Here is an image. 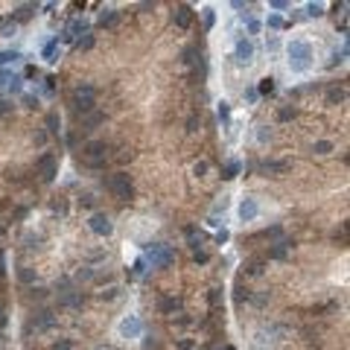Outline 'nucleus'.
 I'll use <instances>...</instances> for the list:
<instances>
[{
	"label": "nucleus",
	"instance_id": "1",
	"mask_svg": "<svg viewBox=\"0 0 350 350\" xmlns=\"http://www.w3.org/2000/svg\"><path fill=\"white\" fill-rule=\"evenodd\" d=\"M105 161H108V143H102V140H91V143H85L82 146V164L91 169H102L105 167Z\"/></svg>",
	"mask_w": 350,
	"mask_h": 350
},
{
	"label": "nucleus",
	"instance_id": "2",
	"mask_svg": "<svg viewBox=\"0 0 350 350\" xmlns=\"http://www.w3.org/2000/svg\"><path fill=\"white\" fill-rule=\"evenodd\" d=\"M70 105H73V111L76 114H88V111H94V105H97V88L94 85H79L76 91H73V97H70Z\"/></svg>",
	"mask_w": 350,
	"mask_h": 350
},
{
	"label": "nucleus",
	"instance_id": "3",
	"mask_svg": "<svg viewBox=\"0 0 350 350\" xmlns=\"http://www.w3.org/2000/svg\"><path fill=\"white\" fill-rule=\"evenodd\" d=\"M108 190L114 193L120 201H129L134 199V184H132V175H126V172H117L108 178Z\"/></svg>",
	"mask_w": 350,
	"mask_h": 350
},
{
	"label": "nucleus",
	"instance_id": "4",
	"mask_svg": "<svg viewBox=\"0 0 350 350\" xmlns=\"http://www.w3.org/2000/svg\"><path fill=\"white\" fill-rule=\"evenodd\" d=\"M309 59H312L309 44L295 41V44L289 47V67H292V70H306V67H309Z\"/></svg>",
	"mask_w": 350,
	"mask_h": 350
},
{
	"label": "nucleus",
	"instance_id": "5",
	"mask_svg": "<svg viewBox=\"0 0 350 350\" xmlns=\"http://www.w3.org/2000/svg\"><path fill=\"white\" fill-rule=\"evenodd\" d=\"M233 59H236L239 67H248L251 62H254V44L245 41V38H239V41H236V50H233Z\"/></svg>",
	"mask_w": 350,
	"mask_h": 350
},
{
	"label": "nucleus",
	"instance_id": "6",
	"mask_svg": "<svg viewBox=\"0 0 350 350\" xmlns=\"http://www.w3.org/2000/svg\"><path fill=\"white\" fill-rule=\"evenodd\" d=\"M88 225H91V231L97 233V236H108V233L114 231V225H111V219H108V213H94Z\"/></svg>",
	"mask_w": 350,
	"mask_h": 350
},
{
	"label": "nucleus",
	"instance_id": "7",
	"mask_svg": "<svg viewBox=\"0 0 350 350\" xmlns=\"http://www.w3.org/2000/svg\"><path fill=\"white\" fill-rule=\"evenodd\" d=\"M172 21H175V27H178V30H190V24H193V6L178 3V6H175V12H172Z\"/></svg>",
	"mask_w": 350,
	"mask_h": 350
},
{
	"label": "nucleus",
	"instance_id": "8",
	"mask_svg": "<svg viewBox=\"0 0 350 350\" xmlns=\"http://www.w3.org/2000/svg\"><path fill=\"white\" fill-rule=\"evenodd\" d=\"M38 175H41V181H47V184L56 178V158H53V155H44V158L38 161Z\"/></svg>",
	"mask_w": 350,
	"mask_h": 350
},
{
	"label": "nucleus",
	"instance_id": "9",
	"mask_svg": "<svg viewBox=\"0 0 350 350\" xmlns=\"http://www.w3.org/2000/svg\"><path fill=\"white\" fill-rule=\"evenodd\" d=\"M149 260L155 263V266H169V263H172V251H169L167 245H152Z\"/></svg>",
	"mask_w": 350,
	"mask_h": 350
},
{
	"label": "nucleus",
	"instance_id": "10",
	"mask_svg": "<svg viewBox=\"0 0 350 350\" xmlns=\"http://www.w3.org/2000/svg\"><path fill=\"white\" fill-rule=\"evenodd\" d=\"M100 123H105V114H102V111H88V114H82V132L97 129Z\"/></svg>",
	"mask_w": 350,
	"mask_h": 350
},
{
	"label": "nucleus",
	"instance_id": "11",
	"mask_svg": "<svg viewBox=\"0 0 350 350\" xmlns=\"http://www.w3.org/2000/svg\"><path fill=\"white\" fill-rule=\"evenodd\" d=\"M137 330H140V321H137V315H129L123 324H120V335H123V338H132V335H137Z\"/></svg>",
	"mask_w": 350,
	"mask_h": 350
},
{
	"label": "nucleus",
	"instance_id": "12",
	"mask_svg": "<svg viewBox=\"0 0 350 350\" xmlns=\"http://www.w3.org/2000/svg\"><path fill=\"white\" fill-rule=\"evenodd\" d=\"M88 33V24L85 21H73L70 27L65 30V41H73V38H82V35Z\"/></svg>",
	"mask_w": 350,
	"mask_h": 350
},
{
	"label": "nucleus",
	"instance_id": "13",
	"mask_svg": "<svg viewBox=\"0 0 350 350\" xmlns=\"http://www.w3.org/2000/svg\"><path fill=\"white\" fill-rule=\"evenodd\" d=\"M50 324H53V312H50V309H41V312L33 318L30 330H33V327H35V330H44V327H50Z\"/></svg>",
	"mask_w": 350,
	"mask_h": 350
},
{
	"label": "nucleus",
	"instance_id": "14",
	"mask_svg": "<svg viewBox=\"0 0 350 350\" xmlns=\"http://www.w3.org/2000/svg\"><path fill=\"white\" fill-rule=\"evenodd\" d=\"M254 216H257V201L245 199L242 204H239V219H242V222H248V219H254Z\"/></svg>",
	"mask_w": 350,
	"mask_h": 350
},
{
	"label": "nucleus",
	"instance_id": "15",
	"mask_svg": "<svg viewBox=\"0 0 350 350\" xmlns=\"http://www.w3.org/2000/svg\"><path fill=\"white\" fill-rule=\"evenodd\" d=\"M82 292H65V295H59V303L62 306H82Z\"/></svg>",
	"mask_w": 350,
	"mask_h": 350
},
{
	"label": "nucleus",
	"instance_id": "16",
	"mask_svg": "<svg viewBox=\"0 0 350 350\" xmlns=\"http://www.w3.org/2000/svg\"><path fill=\"white\" fill-rule=\"evenodd\" d=\"M117 21H120V12L117 9H102L100 12V27H114Z\"/></svg>",
	"mask_w": 350,
	"mask_h": 350
},
{
	"label": "nucleus",
	"instance_id": "17",
	"mask_svg": "<svg viewBox=\"0 0 350 350\" xmlns=\"http://www.w3.org/2000/svg\"><path fill=\"white\" fill-rule=\"evenodd\" d=\"M289 167H292L289 161H268L263 169H266V172H271V175H280V172H289Z\"/></svg>",
	"mask_w": 350,
	"mask_h": 350
},
{
	"label": "nucleus",
	"instance_id": "18",
	"mask_svg": "<svg viewBox=\"0 0 350 350\" xmlns=\"http://www.w3.org/2000/svg\"><path fill=\"white\" fill-rule=\"evenodd\" d=\"M35 3H24V6H18V12H15V21H30V18L35 15Z\"/></svg>",
	"mask_w": 350,
	"mask_h": 350
},
{
	"label": "nucleus",
	"instance_id": "19",
	"mask_svg": "<svg viewBox=\"0 0 350 350\" xmlns=\"http://www.w3.org/2000/svg\"><path fill=\"white\" fill-rule=\"evenodd\" d=\"M239 169H242V164H239V161H228V164L222 167V178H228V181H231V178H236V175H239Z\"/></svg>",
	"mask_w": 350,
	"mask_h": 350
},
{
	"label": "nucleus",
	"instance_id": "20",
	"mask_svg": "<svg viewBox=\"0 0 350 350\" xmlns=\"http://www.w3.org/2000/svg\"><path fill=\"white\" fill-rule=\"evenodd\" d=\"M289 248H292V242H277V245H274V248L268 251V257H274V260H283L286 254H289Z\"/></svg>",
	"mask_w": 350,
	"mask_h": 350
},
{
	"label": "nucleus",
	"instance_id": "21",
	"mask_svg": "<svg viewBox=\"0 0 350 350\" xmlns=\"http://www.w3.org/2000/svg\"><path fill=\"white\" fill-rule=\"evenodd\" d=\"M161 309L164 312H181V298H164L161 300Z\"/></svg>",
	"mask_w": 350,
	"mask_h": 350
},
{
	"label": "nucleus",
	"instance_id": "22",
	"mask_svg": "<svg viewBox=\"0 0 350 350\" xmlns=\"http://www.w3.org/2000/svg\"><path fill=\"white\" fill-rule=\"evenodd\" d=\"M59 129H62V117L56 114V111H50V114H47V132L59 134Z\"/></svg>",
	"mask_w": 350,
	"mask_h": 350
},
{
	"label": "nucleus",
	"instance_id": "23",
	"mask_svg": "<svg viewBox=\"0 0 350 350\" xmlns=\"http://www.w3.org/2000/svg\"><path fill=\"white\" fill-rule=\"evenodd\" d=\"M245 271H248V274H263V257L248 260V263H245Z\"/></svg>",
	"mask_w": 350,
	"mask_h": 350
},
{
	"label": "nucleus",
	"instance_id": "24",
	"mask_svg": "<svg viewBox=\"0 0 350 350\" xmlns=\"http://www.w3.org/2000/svg\"><path fill=\"white\" fill-rule=\"evenodd\" d=\"M344 100V88H330V91H327V102H330V105H335V102H341Z\"/></svg>",
	"mask_w": 350,
	"mask_h": 350
},
{
	"label": "nucleus",
	"instance_id": "25",
	"mask_svg": "<svg viewBox=\"0 0 350 350\" xmlns=\"http://www.w3.org/2000/svg\"><path fill=\"white\" fill-rule=\"evenodd\" d=\"M207 300H210V309H219V303L225 300V295H222V289H210V295H207Z\"/></svg>",
	"mask_w": 350,
	"mask_h": 350
},
{
	"label": "nucleus",
	"instance_id": "26",
	"mask_svg": "<svg viewBox=\"0 0 350 350\" xmlns=\"http://www.w3.org/2000/svg\"><path fill=\"white\" fill-rule=\"evenodd\" d=\"M94 47V35L91 33H85L82 38H76V50H91Z\"/></svg>",
	"mask_w": 350,
	"mask_h": 350
},
{
	"label": "nucleus",
	"instance_id": "27",
	"mask_svg": "<svg viewBox=\"0 0 350 350\" xmlns=\"http://www.w3.org/2000/svg\"><path fill=\"white\" fill-rule=\"evenodd\" d=\"M312 152H315V155H330V152H333V143H330V140H318L315 146H312Z\"/></svg>",
	"mask_w": 350,
	"mask_h": 350
},
{
	"label": "nucleus",
	"instance_id": "28",
	"mask_svg": "<svg viewBox=\"0 0 350 350\" xmlns=\"http://www.w3.org/2000/svg\"><path fill=\"white\" fill-rule=\"evenodd\" d=\"M271 91H274V79H271V76H266V79H260V94H263V97H268Z\"/></svg>",
	"mask_w": 350,
	"mask_h": 350
},
{
	"label": "nucleus",
	"instance_id": "29",
	"mask_svg": "<svg viewBox=\"0 0 350 350\" xmlns=\"http://www.w3.org/2000/svg\"><path fill=\"white\" fill-rule=\"evenodd\" d=\"M18 277H21L24 283H33V280H35V271H33V268H21V271H18Z\"/></svg>",
	"mask_w": 350,
	"mask_h": 350
},
{
	"label": "nucleus",
	"instance_id": "30",
	"mask_svg": "<svg viewBox=\"0 0 350 350\" xmlns=\"http://www.w3.org/2000/svg\"><path fill=\"white\" fill-rule=\"evenodd\" d=\"M321 12H324V6H321V3H309V6H306V15H309V18H318Z\"/></svg>",
	"mask_w": 350,
	"mask_h": 350
},
{
	"label": "nucleus",
	"instance_id": "31",
	"mask_svg": "<svg viewBox=\"0 0 350 350\" xmlns=\"http://www.w3.org/2000/svg\"><path fill=\"white\" fill-rule=\"evenodd\" d=\"M248 298H251V295H248V289H245L242 283H236V300L242 303V300H248Z\"/></svg>",
	"mask_w": 350,
	"mask_h": 350
},
{
	"label": "nucleus",
	"instance_id": "32",
	"mask_svg": "<svg viewBox=\"0 0 350 350\" xmlns=\"http://www.w3.org/2000/svg\"><path fill=\"white\" fill-rule=\"evenodd\" d=\"M15 59H21V53H0V65H9Z\"/></svg>",
	"mask_w": 350,
	"mask_h": 350
},
{
	"label": "nucleus",
	"instance_id": "33",
	"mask_svg": "<svg viewBox=\"0 0 350 350\" xmlns=\"http://www.w3.org/2000/svg\"><path fill=\"white\" fill-rule=\"evenodd\" d=\"M280 120H292V117H295V108H280Z\"/></svg>",
	"mask_w": 350,
	"mask_h": 350
},
{
	"label": "nucleus",
	"instance_id": "34",
	"mask_svg": "<svg viewBox=\"0 0 350 350\" xmlns=\"http://www.w3.org/2000/svg\"><path fill=\"white\" fill-rule=\"evenodd\" d=\"M12 111V100H0V114H9Z\"/></svg>",
	"mask_w": 350,
	"mask_h": 350
},
{
	"label": "nucleus",
	"instance_id": "35",
	"mask_svg": "<svg viewBox=\"0 0 350 350\" xmlns=\"http://www.w3.org/2000/svg\"><path fill=\"white\" fill-rule=\"evenodd\" d=\"M56 44H59V41H50V44H47V47H44V56H47V59H50V62H53V53H56Z\"/></svg>",
	"mask_w": 350,
	"mask_h": 350
},
{
	"label": "nucleus",
	"instance_id": "36",
	"mask_svg": "<svg viewBox=\"0 0 350 350\" xmlns=\"http://www.w3.org/2000/svg\"><path fill=\"white\" fill-rule=\"evenodd\" d=\"M196 126H199V117L193 114L190 120H187V132H196Z\"/></svg>",
	"mask_w": 350,
	"mask_h": 350
},
{
	"label": "nucleus",
	"instance_id": "37",
	"mask_svg": "<svg viewBox=\"0 0 350 350\" xmlns=\"http://www.w3.org/2000/svg\"><path fill=\"white\" fill-rule=\"evenodd\" d=\"M213 9H204V24H207V27H213Z\"/></svg>",
	"mask_w": 350,
	"mask_h": 350
},
{
	"label": "nucleus",
	"instance_id": "38",
	"mask_svg": "<svg viewBox=\"0 0 350 350\" xmlns=\"http://www.w3.org/2000/svg\"><path fill=\"white\" fill-rule=\"evenodd\" d=\"M117 158H120V161H132V149H120Z\"/></svg>",
	"mask_w": 350,
	"mask_h": 350
},
{
	"label": "nucleus",
	"instance_id": "39",
	"mask_svg": "<svg viewBox=\"0 0 350 350\" xmlns=\"http://www.w3.org/2000/svg\"><path fill=\"white\" fill-rule=\"evenodd\" d=\"M268 27H274V30H280V27H283V21H280V18H268Z\"/></svg>",
	"mask_w": 350,
	"mask_h": 350
},
{
	"label": "nucleus",
	"instance_id": "40",
	"mask_svg": "<svg viewBox=\"0 0 350 350\" xmlns=\"http://www.w3.org/2000/svg\"><path fill=\"white\" fill-rule=\"evenodd\" d=\"M24 105H27V108H35V105H38V100H35V97H24Z\"/></svg>",
	"mask_w": 350,
	"mask_h": 350
},
{
	"label": "nucleus",
	"instance_id": "41",
	"mask_svg": "<svg viewBox=\"0 0 350 350\" xmlns=\"http://www.w3.org/2000/svg\"><path fill=\"white\" fill-rule=\"evenodd\" d=\"M219 117H222V120H228V102H222V105H219Z\"/></svg>",
	"mask_w": 350,
	"mask_h": 350
},
{
	"label": "nucleus",
	"instance_id": "42",
	"mask_svg": "<svg viewBox=\"0 0 350 350\" xmlns=\"http://www.w3.org/2000/svg\"><path fill=\"white\" fill-rule=\"evenodd\" d=\"M53 350H70V341H67V338H65V341H56V347H53Z\"/></svg>",
	"mask_w": 350,
	"mask_h": 350
},
{
	"label": "nucleus",
	"instance_id": "43",
	"mask_svg": "<svg viewBox=\"0 0 350 350\" xmlns=\"http://www.w3.org/2000/svg\"><path fill=\"white\" fill-rule=\"evenodd\" d=\"M196 263H207V251H196Z\"/></svg>",
	"mask_w": 350,
	"mask_h": 350
},
{
	"label": "nucleus",
	"instance_id": "44",
	"mask_svg": "<svg viewBox=\"0 0 350 350\" xmlns=\"http://www.w3.org/2000/svg\"><path fill=\"white\" fill-rule=\"evenodd\" d=\"M248 30L251 33H260V21H248Z\"/></svg>",
	"mask_w": 350,
	"mask_h": 350
},
{
	"label": "nucleus",
	"instance_id": "45",
	"mask_svg": "<svg viewBox=\"0 0 350 350\" xmlns=\"http://www.w3.org/2000/svg\"><path fill=\"white\" fill-rule=\"evenodd\" d=\"M204 169H207V164H196V167H193V172H196V175H201Z\"/></svg>",
	"mask_w": 350,
	"mask_h": 350
},
{
	"label": "nucleus",
	"instance_id": "46",
	"mask_svg": "<svg viewBox=\"0 0 350 350\" xmlns=\"http://www.w3.org/2000/svg\"><path fill=\"white\" fill-rule=\"evenodd\" d=\"M181 350H193V341H190V338H184V341H181Z\"/></svg>",
	"mask_w": 350,
	"mask_h": 350
},
{
	"label": "nucleus",
	"instance_id": "47",
	"mask_svg": "<svg viewBox=\"0 0 350 350\" xmlns=\"http://www.w3.org/2000/svg\"><path fill=\"white\" fill-rule=\"evenodd\" d=\"M0 327H3V303H0Z\"/></svg>",
	"mask_w": 350,
	"mask_h": 350
},
{
	"label": "nucleus",
	"instance_id": "48",
	"mask_svg": "<svg viewBox=\"0 0 350 350\" xmlns=\"http://www.w3.org/2000/svg\"><path fill=\"white\" fill-rule=\"evenodd\" d=\"M225 350H233V347H225Z\"/></svg>",
	"mask_w": 350,
	"mask_h": 350
}]
</instances>
